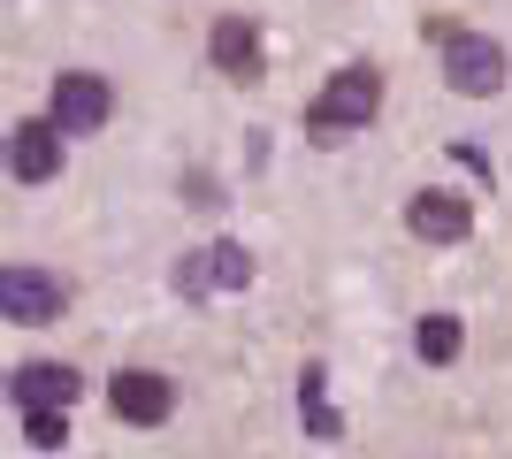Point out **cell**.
Returning a JSON list of instances; mask_svg holds the SVG:
<instances>
[{
	"instance_id": "obj_1",
	"label": "cell",
	"mask_w": 512,
	"mask_h": 459,
	"mask_svg": "<svg viewBox=\"0 0 512 459\" xmlns=\"http://www.w3.org/2000/svg\"><path fill=\"white\" fill-rule=\"evenodd\" d=\"M375 108H383V69L352 62V69H337V77L314 92V108H306V138H314V146H344L352 131L375 123Z\"/></svg>"
},
{
	"instance_id": "obj_13",
	"label": "cell",
	"mask_w": 512,
	"mask_h": 459,
	"mask_svg": "<svg viewBox=\"0 0 512 459\" xmlns=\"http://www.w3.org/2000/svg\"><path fill=\"white\" fill-rule=\"evenodd\" d=\"M23 444H31V452H62L69 444V406H23Z\"/></svg>"
},
{
	"instance_id": "obj_11",
	"label": "cell",
	"mask_w": 512,
	"mask_h": 459,
	"mask_svg": "<svg viewBox=\"0 0 512 459\" xmlns=\"http://www.w3.org/2000/svg\"><path fill=\"white\" fill-rule=\"evenodd\" d=\"M299 421H306V437H321V444L344 437V414L329 406V368H306L299 375Z\"/></svg>"
},
{
	"instance_id": "obj_12",
	"label": "cell",
	"mask_w": 512,
	"mask_h": 459,
	"mask_svg": "<svg viewBox=\"0 0 512 459\" xmlns=\"http://www.w3.org/2000/svg\"><path fill=\"white\" fill-rule=\"evenodd\" d=\"M459 345H467V329H459V314H428V322L413 329V352H421L428 368H451V360H459Z\"/></svg>"
},
{
	"instance_id": "obj_5",
	"label": "cell",
	"mask_w": 512,
	"mask_h": 459,
	"mask_svg": "<svg viewBox=\"0 0 512 459\" xmlns=\"http://www.w3.org/2000/svg\"><path fill=\"white\" fill-rule=\"evenodd\" d=\"M54 123H62L69 138H92L107 123V115H115V92H107V77H92V69H62V77H54Z\"/></svg>"
},
{
	"instance_id": "obj_3",
	"label": "cell",
	"mask_w": 512,
	"mask_h": 459,
	"mask_svg": "<svg viewBox=\"0 0 512 459\" xmlns=\"http://www.w3.org/2000/svg\"><path fill=\"white\" fill-rule=\"evenodd\" d=\"M245 284H253V253L237 238H214V245L176 261V291L184 299H222V291H245Z\"/></svg>"
},
{
	"instance_id": "obj_2",
	"label": "cell",
	"mask_w": 512,
	"mask_h": 459,
	"mask_svg": "<svg viewBox=\"0 0 512 459\" xmlns=\"http://www.w3.org/2000/svg\"><path fill=\"white\" fill-rule=\"evenodd\" d=\"M444 85L459 92V100L505 92V46H497L490 31H451L444 39Z\"/></svg>"
},
{
	"instance_id": "obj_9",
	"label": "cell",
	"mask_w": 512,
	"mask_h": 459,
	"mask_svg": "<svg viewBox=\"0 0 512 459\" xmlns=\"http://www.w3.org/2000/svg\"><path fill=\"white\" fill-rule=\"evenodd\" d=\"M406 230L421 245H467V230H474V207L459 192H436V184H428V192H413V207H406Z\"/></svg>"
},
{
	"instance_id": "obj_8",
	"label": "cell",
	"mask_w": 512,
	"mask_h": 459,
	"mask_svg": "<svg viewBox=\"0 0 512 459\" xmlns=\"http://www.w3.org/2000/svg\"><path fill=\"white\" fill-rule=\"evenodd\" d=\"M207 54H214V69H222L230 85H260V69H268V39H260L253 16H222L207 31Z\"/></svg>"
},
{
	"instance_id": "obj_7",
	"label": "cell",
	"mask_w": 512,
	"mask_h": 459,
	"mask_svg": "<svg viewBox=\"0 0 512 459\" xmlns=\"http://www.w3.org/2000/svg\"><path fill=\"white\" fill-rule=\"evenodd\" d=\"M62 123L54 115H23L16 131H8V169L16 184H46V176H62Z\"/></svg>"
},
{
	"instance_id": "obj_10",
	"label": "cell",
	"mask_w": 512,
	"mask_h": 459,
	"mask_svg": "<svg viewBox=\"0 0 512 459\" xmlns=\"http://www.w3.org/2000/svg\"><path fill=\"white\" fill-rule=\"evenodd\" d=\"M8 391H16V406H77V368H62V360H23Z\"/></svg>"
},
{
	"instance_id": "obj_6",
	"label": "cell",
	"mask_w": 512,
	"mask_h": 459,
	"mask_svg": "<svg viewBox=\"0 0 512 459\" xmlns=\"http://www.w3.org/2000/svg\"><path fill=\"white\" fill-rule=\"evenodd\" d=\"M107 406H115V421H130V429H161V421L176 414V383L153 375V368H123L107 383Z\"/></svg>"
},
{
	"instance_id": "obj_4",
	"label": "cell",
	"mask_w": 512,
	"mask_h": 459,
	"mask_svg": "<svg viewBox=\"0 0 512 459\" xmlns=\"http://www.w3.org/2000/svg\"><path fill=\"white\" fill-rule=\"evenodd\" d=\"M62 306H69V291L46 276V268H0V314L8 322H23V329H46V322H62Z\"/></svg>"
},
{
	"instance_id": "obj_14",
	"label": "cell",
	"mask_w": 512,
	"mask_h": 459,
	"mask_svg": "<svg viewBox=\"0 0 512 459\" xmlns=\"http://www.w3.org/2000/svg\"><path fill=\"white\" fill-rule=\"evenodd\" d=\"M451 161H459V169H474V176H490V153H482V146H451Z\"/></svg>"
}]
</instances>
